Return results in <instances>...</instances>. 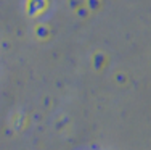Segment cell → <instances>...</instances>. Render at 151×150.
<instances>
[]
</instances>
